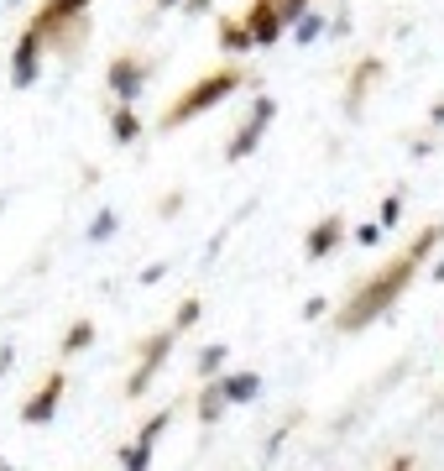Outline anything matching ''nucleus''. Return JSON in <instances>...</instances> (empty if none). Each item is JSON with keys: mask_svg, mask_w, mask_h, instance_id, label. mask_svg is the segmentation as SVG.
Segmentation results:
<instances>
[{"mask_svg": "<svg viewBox=\"0 0 444 471\" xmlns=\"http://www.w3.org/2000/svg\"><path fill=\"white\" fill-rule=\"evenodd\" d=\"M64 387H68L64 372H47L43 387H37V393L22 404V425H47V419L58 414V404H64Z\"/></svg>", "mask_w": 444, "mask_h": 471, "instance_id": "9d476101", "label": "nucleus"}, {"mask_svg": "<svg viewBox=\"0 0 444 471\" xmlns=\"http://www.w3.org/2000/svg\"><path fill=\"white\" fill-rule=\"evenodd\" d=\"M199 315H204V299H183L178 304V315H173V336H183V330H193V325H199Z\"/></svg>", "mask_w": 444, "mask_h": 471, "instance_id": "412c9836", "label": "nucleus"}, {"mask_svg": "<svg viewBox=\"0 0 444 471\" xmlns=\"http://www.w3.org/2000/svg\"><path fill=\"white\" fill-rule=\"evenodd\" d=\"M152 5H157V11H178V5H183V0H152Z\"/></svg>", "mask_w": 444, "mask_h": 471, "instance_id": "c756f323", "label": "nucleus"}, {"mask_svg": "<svg viewBox=\"0 0 444 471\" xmlns=\"http://www.w3.org/2000/svg\"><path fill=\"white\" fill-rule=\"evenodd\" d=\"M231 362V346H204V351H199V377H220V366Z\"/></svg>", "mask_w": 444, "mask_h": 471, "instance_id": "aec40b11", "label": "nucleus"}, {"mask_svg": "<svg viewBox=\"0 0 444 471\" xmlns=\"http://www.w3.org/2000/svg\"><path fill=\"white\" fill-rule=\"evenodd\" d=\"M89 346H94V320H74L64 330V341H58V356H79Z\"/></svg>", "mask_w": 444, "mask_h": 471, "instance_id": "dca6fc26", "label": "nucleus"}, {"mask_svg": "<svg viewBox=\"0 0 444 471\" xmlns=\"http://www.w3.org/2000/svg\"><path fill=\"white\" fill-rule=\"evenodd\" d=\"M225 393H220V383H210L204 387V398H199V425H220V419H225Z\"/></svg>", "mask_w": 444, "mask_h": 471, "instance_id": "a211bd4d", "label": "nucleus"}, {"mask_svg": "<svg viewBox=\"0 0 444 471\" xmlns=\"http://www.w3.org/2000/svg\"><path fill=\"white\" fill-rule=\"evenodd\" d=\"M324 32H330V16H319V11H303V16L293 22V43H298V47H314Z\"/></svg>", "mask_w": 444, "mask_h": 471, "instance_id": "f3484780", "label": "nucleus"}, {"mask_svg": "<svg viewBox=\"0 0 444 471\" xmlns=\"http://www.w3.org/2000/svg\"><path fill=\"white\" fill-rule=\"evenodd\" d=\"M142 115H136V105H110V142L115 147H131V142H142Z\"/></svg>", "mask_w": 444, "mask_h": 471, "instance_id": "ddd939ff", "label": "nucleus"}, {"mask_svg": "<svg viewBox=\"0 0 444 471\" xmlns=\"http://www.w3.org/2000/svg\"><path fill=\"white\" fill-rule=\"evenodd\" d=\"M272 121H277V100L272 95H256L246 105V115H241V126L231 131V142H225V163H246L261 147V136L272 131Z\"/></svg>", "mask_w": 444, "mask_h": 471, "instance_id": "7ed1b4c3", "label": "nucleus"}, {"mask_svg": "<svg viewBox=\"0 0 444 471\" xmlns=\"http://www.w3.org/2000/svg\"><path fill=\"white\" fill-rule=\"evenodd\" d=\"M381 236H387V231H381L377 220H366V225H356V236H350V241H356V246H381Z\"/></svg>", "mask_w": 444, "mask_h": 471, "instance_id": "b1692460", "label": "nucleus"}, {"mask_svg": "<svg viewBox=\"0 0 444 471\" xmlns=\"http://www.w3.org/2000/svg\"><path fill=\"white\" fill-rule=\"evenodd\" d=\"M115 225H121V210H110V205H105V210H94V220H89L84 236L100 246V241H110V236H115Z\"/></svg>", "mask_w": 444, "mask_h": 471, "instance_id": "6ab92c4d", "label": "nucleus"}, {"mask_svg": "<svg viewBox=\"0 0 444 471\" xmlns=\"http://www.w3.org/2000/svg\"><path fill=\"white\" fill-rule=\"evenodd\" d=\"M429 121H434V126H444V100H434V105H429Z\"/></svg>", "mask_w": 444, "mask_h": 471, "instance_id": "c85d7f7f", "label": "nucleus"}, {"mask_svg": "<svg viewBox=\"0 0 444 471\" xmlns=\"http://www.w3.org/2000/svg\"><path fill=\"white\" fill-rule=\"evenodd\" d=\"M267 5L277 11V22H282V26H293L303 11H314V0H267Z\"/></svg>", "mask_w": 444, "mask_h": 471, "instance_id": "4be33fe9", "label": "nucleus"}, {"mask_svg": "<svg viewBox=\"0 0 444 471\" xmlns=\"http://www.w3.org/2000/svg\"><path fill=\"white\" fill-rule=\"evenodd\" d=\"M220 47H225V53H256L252 32H246L241 16H225V22H220Z\"/></svg>", "mask_w": 444, "mask_h": 471, "instance_id": "2eb2a0df", "label": "nucleus"}, {"mask_svg": "<svg viewBox=\"0 0 444 471\" xmlns=\"http://www.w3.org/2000/svg\"><path fill=\"white\" fill-rule=\"evenodd\" d=\"M398 220H402V194H387V199H381V220H377V225H381V231H392Z\"/></svg>", "mask_w": 444, "mask_h": 471, "instance_id": "5701e85b", "label": "nucleus"}, {"mask_svg": "<svg viewBox=\"0 0 444 471\" xmlns=\"http://www.w3.org/2000/svg\"><path fill=\"white\" fill-rule=\"evenodd\" d=\"M330 37H350V11H335V22H330Z\"/></svg>", "mask_w": 444, "mask_h": 471, "instance_id": "a878e982", "label": "nucleus"}, {"mask_svg": "<svg viewBox=\"0 0 444 471\" xmlns=\"http://www.w3.org/2000/svg\"><path fill=\"white\" fill-rule=\"evenodd\" d=\"M252 85V68H241V64H225V68H210V74H199L178 100H173L168 110H163V121H157V131L168 136V131H183L189 121H199L204 110L214 105H225L231 95H241V89Z\"/></svg>", "mask_w": 444, "mask_h": 471, "instance_id": "f03ea898", "label": "nucleus"}, {"mask_svg": "<svg viewBox=\"0 0 444 471\" xmlns=\"http://www.w3.org/2000/svg\"><path fill=\"white\" fill-rule=\"evenodd\" d=\"M89 5H94V0H43V5H37V16H32V32H37V37H53V32H64V26H74V22H84L89 16Z\"/></svg>", "mask_w": 444, "mask_h": 471, "instance_id": "6e6552de", "label": "nucleus"}, {"mask_svg": "<svg viewBox=\"0 0 444 471\" xmlns=\"http://www.w3.org/2000/svg\"><path fill=\"white\" fill-rule=\"evenodd\" d=\"M43 58H47V43L32 32V26H22V37H16V47H11V89H32V85H37Z\"/></svg>", "mask_w": 444, "mask_h": 471, "instance_id": "39448f33", "label": "nucleus"}, {"mask_svg": "<svg viewBox=\"0 0 444 471\" xmlns=\"http://www.w3.org/2000/svg\"><path fill=\"white\" fill-rule=\"evenodd\" d=\"M241 22H246V32H252L256 47H277L282 37H288V26L277 22V11L267 5V0H252V5L241 11Z\"/></svg>", "mask_w": 444, "mask_h": 471, "instance_id": "9b49d317", "label": "nucleus"}, {"mask_svg": "<svg viewBox=\"0 0 444 471\" xmlns=\"http://www.w3.org/2000/svg\"><path fill=\"white\" fill-rule=\"evenodd\" d=\"M381 79H387V64H381L377 53H371V58H360V64L350 68V79H345V95H340V100H345V110H350V115H360L366 95H377Z\"/></svg>", "mask_w": 444, "mask_h": 471, "instance_id": "1a4fd4ad", "label": "nucleus"}, {"mask_svg": "<svg viewBox=\"0 0 444 471\" xmlns=\"http://www.w3.org/2000/svg\"><path fill=\"white\" fill-rule=\"evenodd\" d=\"M439 246H444V225H429V231H419V241H413L408 252H398V257L387 262L377 278H366L356 294L345 299V309H340V320H335V325L345 330V336H356V330H366V325H377L381 315H387V309H392V304L408 294V283L419 278L423 262L434 257Z\"/></svg>", "mask_w": 444, "mask_h": 471, "instance_id": "f257e3e1", "label": "nucleus"}, {"mask_svg": "<svg viewBox=\"0 0 444 471\" xmlns=\"http://www.w3.org/2000/svg\"><path fill=\"white\" fill-rule=\"evenodd\" d=\"M11 362H16V346H0V377L11 372Z\"/></svg>", "mask_w": 444, "mask_h": 471, "instance_id": "cd10ccee", "label": "nucleus"}, {"mask_svg": "<svg viewBox=\"0 0 444 471\" xmlns=\"http://www.w3.org/2000/svg\"><path fill=\"white\" fill-rule=\"evenodd\" d=\"M105 85H110V95H115V105H136V100L147 95V85H152L147 58H136V53H115L110 68H105Z\"/></svg>", "mask_w": 444, "mask_h": 471, "instance_id": "20e7f679", "label": "nucleus"}, {"mask_svg": "<svg viewBox=\"0 0 444 471\" xmlns=\"http://www.w3.org/2000/svg\"><path fill=\"white\" fill-rule=\"evenodd\" d=\"M178 210H183V194L173 189L168 199H163V205H157V215H163V220H173V215H178Z\"/></svg>", "mask_w": 444, "mask_h": 471, "instance_id": "393cba45", "label": "nucleus"}, {"mask_svg": "<svg viewBox=\"0 0 444 471\" xmlns=\"http://www.w3.org/2000/svg\"><path fill=\"white\" fill-rule=\"evenodd\" d=\"M434 278H444V252H439V262H434Z\"/></svg>", "mask_w": 444, "mask_h": 471, "instance_id": "7c9ffc66", "label": "nucleus"}, {"mask_svg": "<svg viewBox=\"0 0 444 471\" xmlns=\"http://www.w3.org/2000/svg\"><path fill=\"white\" fill-rule=\"evenodd\" d=\"M345 236H350L345 215H324V220H314V231H309V241H303V257L324 262L330 252H340V241H345Z\"/></svg>", "mask_w": 444, "mask_h": 471, "instance_id": "f8f14e48", "label": "nucleus"}, {"mask_svg": "<svg viewBox=\"0 0 444 471\" xmlns=\"http://www.w3.org/2000/svg\"><path fill=\"white\" fill-rule=\"evenodd\" d=\"M168 425H173V408H157L147 425L136 429V440L121 450V471H147L152 466V450H157V440L168 435Z\"/></svg>", "mask_w": 444, "mask_h": 471, "instance_id": "0eeeda50", "label": "nucleus"}, {"mask_svg": "<svg viewBox=\"0 0 444 471\" xmlns=\"http://www.w3.org/2000/svg\"><path fill=\"white\" fill-rule=\"evenodd\" d=\"M0 471H11V461H0Z\"/></svg>", "mask_w": 444, "mask_h": 471, "instance_id": "2f4dec72", "label": "nucleus"}, {"mask_svg": "<svg viewBox=\"0 0 444 471\" xmlns=\"http://www.w3.org/2000/svg\"><path fill=\"white\" fill-rule=\"evenodd\" d=\"M220 393H225V404H252L256 393H261V377L256 372H231V377H214Z\"/></svg>", "mask_w": 444, "mask_h": 471, "instance_id": "4468645a", "label": "nucleus"}, {"mask_svg": "<svg viewBox=\"0 0 444 471\" xmlns=\"http://www.w3.org/2000/svg\"><path fill=\"white\" fill-rule=\"evenodd\" d=\"M178 11H189V16H204V11H214V0H183Z\"/></svg>", "mask_w": 444, "mask_h": 471, "instance_id": "bb28decb", "label": "nucleus"}, {"mask_svg": "<svg viewBox=\"0 0 444 471\" xmlns=\"http://www.w3.org/2000/svg\"><path fill=\"white\" fill-rule=\"evenodd\" d=\"M173 341H178L173 330H157V336H147V346H142V366L131 372V383H126V398H142V393L152 387V377H157V372L168 366V356H173Z\"/></svg>", "mask_w": 444, "mask_h": 471, "instance_id": "423d86ee", "label": "nucleus"}]
</instances>
